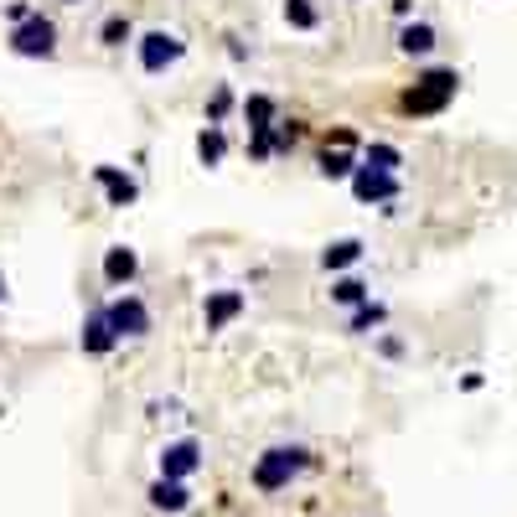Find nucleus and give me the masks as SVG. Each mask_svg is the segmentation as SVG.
<instances>
[{"label": "nucleus", "instance_id": "nucleus-9", "mask_svg": "<svg viewBox=\"0 0 517 517\" xmlns=\"http://www.w3.org/2000/svg\"><path fill=\"white\" fill-rule=\"evenodd\" d=\"M119 347V331H114V321H109V310L98 306L88 321H83V352L88 357H104V352H114Z\"/></svg>", "mask_w": 517, "mask_h": 517}, {"label": "nucleus", "instance_id": "nucleus-4", "mask_svg": "<svg viewBox=\"0 0 517 517\" xmlns=\"http://www.w3.org/2000/svg\"><path fill=\"white\" fill-rule=\"evenodd\" d=\"M140 67L146 73H166V67H177L181 63V52H187V42H181L177 32H146L140 42Z\"/></svg>", "mask_w": 517, "mask_h": 517}, {"label": "nucleus", "instance_id": "nucleus-14", "mask_svg": "<svg viewBox=\"0 0 517 517\" xmlns=\"http://www.w3.org/2000/svg\"><path fill=\"white\" fill-rule=\"evenodd\" d=\"M435 26H430V21H409L404 32H399V52H404V57H430V52H435Z\"/></svg>", "mask_w": 517, "mask_h": 517}, {"label": "nucleus", "instance_id": "nucleus-12", "mask_svg": "<svg viewBox=\"0 0 517 517\" xmlns=\"http://www.w3.org/2000/svg\"><path fill=\"white\" fill-rule=\"evenodd\" d=\"M150 507L156 512H187L192 507V492H187V482H171V476H161V482H150Z\"/></svg>", "mask_w": 517, "mask_h": 517}, {"label": "nucleus", "instance_id": "nucleus-8", "mask_svg": "<svg viewBox=\"0 0 517 517\" xmlns=\"http://www.w3.org/2000/svg\"><path fill=\"white\" fill-rule=\"evenodd\" d=\"M243 290H212L208 300H202V321H208V331H223L228 321H238L243 316Z\"/></svg>", "mask_w": 517, "mask_h": 517}, {"label": "nucleus", "instance_id": "nucleus-13", "mask_svg": "<svg viewBox=\"0 0 517 517\" xmlns=\"http://www.w3.org/2000/svg\"><path fill=\"white\" fill-rule=\"evenodd\" d=\"M238 109H243V119H248V135H258V129H275V125H279V104H275L269 94H248Z\"/></svg>", "mask_w": 517, "mask_h": 517}, {"label": "nucleus", "instance_id": "nucleus-1", "mask_svg": "<svg viewBox=\"0 0 517 517\" xmlns=\"http://www.w3.org/2000/svg\"><path fill=\"white\" fill-rule=\"evenodd\" d=\"M455 88H461V73H455V67H430L424 78H414V88H409L399 104H404V114L424 119V114H440V109H445V104L455 98Z\"/></svg>", "mask_w": 517, "mask_h": 517}, {"label": "nucleus", "instance_id": "nucleus-16", "mask_svg": "<svg viewBox=\"0 0 517 517\" xmlns=\"http://www.w3.org/2000/svg\"><path fill=\"white\" fill-rule=\"evenodd\" d=\"M357 258H362V238H337V243H326V254H321V264L337 275V269H352Z\"/></svg>", "mask_w": 517, "mask_h": 517}, {"label": "nucleus", "instance_id": "nucleus-7", "mask_svg": "<svg viewBox=\"0 0 517 517\" xmlns=\"http://www.w3.org/2000/svg\"><path fill=\"white\" fill-rule=\"evenodd\" d=\"M192 471H202V445H197V440H171V445L161 451V476L187 482Z\"/></svg>", "mask_w": 517, "mask_h": 517}, {"label": "nucleus", "instance_id": "nucleus-11", "mask_svg": "<svg viewBox=\"0 0 517 517\" xmlns=\"http://www.w3.org/2000/svg\"><path fill=\"white\" fill-rule=\"evenodd\" d=\"M135 275H140V254H135V248H125V243H114L109 254H104V279H109L114 290H125Z\"/></svg>", "mask_w": 517, "mask_h": 517}, {"label": "nucleus", "instance_id": "nucleus-3", "mask_svg": "<svg viewBox=\"0 0 517 517\" xmlns=\"http://www.w3.org/2000/svg\"><path fill=\"white\" fill-rule=\"evenodd\" d=\"M11 52L16 57H52L57 52V26L47 16H32L21 26H11Z\"/></svg>", "mask_w": 517, "mask_h": 517}, {"label": "nucleus", "instance_id": "nucleus-20", "mask_svg": "<svg viewBox=\"0 0 517 517\" xmlns=\"http://www.w3.org/2000/svg\"><path fill=\"white\" fill-rule=\"evenodd\" d=\"M285 21H290L295 32H316V26H321V11H316L310 0H285Z\"/></svg>", "mask_w": 517, "mask_h": 517}, {"label": "nucleus", "instance_id": "nucleus-15", "mask_svg": "<svg viewBox=\"0 0 517 517\" xmlns=\"http://www.w3.org/2000/svg\"><path fill=\"white\" fill-rule=\"evenodd\" d=\"M316 166H321L326 181H352L357 171H362V161H357L352 150H331V146L321 150V161H316Z\"/></svg>", "mask_w": 517, "mask_h": 517}, {"label": "nucleus", "instance_id": "nucleus-18", "mask_svg": "<svg viewBox=\"0 0 517 517\" xmlns=\"http://www.w3.org/2000/svg\"><path fill=\"white\" fill-rule=\"evenodd\" d=\"M331 300H337V306H368L372 300V290H368V279H357V275H347V279H337V285H331Z\"/></svg>", "mask_w": 517, "mask_h": 517}, {"label": "nucleus", "instance_id": "nucleus-27", "mask_svg": "<svg viewBox=\"0 0 517 517\" xmlns=\"http://www.w3.org/2000/svg\"><path fill=\"white\" fill-rule=\"evenodd\" d=\"M378 352L383 357H404V341L399 337H378Z\"/></svg>", "mask_w": 517, "mask_h": 517}, {"label": "nucleus", "instance_id": "nucleus-19", "mask_svg": "<svg viewBox=\"0 0 517 517\" xmlns=\"http://www.w3.org/2000/svg\"><path fill=\"white\" fill-rule=\"evenodd\" d=\"M383 321H388V306L368 300V306H357V310H352V321H347V331H357V337H368V331H378Z\"/></svg>", "mask_w": 517, "mask_h": 517}, {"label": "nucleus", "instance_id": "nucleus-24", "mask_svg": "<svg viewBox=\"0 0 517 517\" xmlns=\"http://www.w3.org/2000/svg\"><path fill=\"white\" fill-rule=\"evenodd\" d=\"M228 109H233V88H212V98H208V125H223Z\"/></svg>", "mask_w": 517, "mask_h": 517}, {"label": "nucleus", "instance_id": "nucleus-17", "mask_svg": "<svg viewBox=\"0 0 517 517\" xmlns=\"http://www.w3.org/2000/svg\"><path fill=\"white\" fill-rule=\"evenodd\" d=\"M197 156H202V166H218L228 156V135L223 125H208L202 135H197Z\"/></svg>", "mask_w": 517, "mask_h": 517}, {"label": "nucleus", "instance_id": "nucleus-10", "mask_svg": "<svg viewBox=\"0 0 517 517\" xmlns=\"http://www.w3.org/2000/svg\"><path fill=\"white\" fill-rule=\"evenodd\" d=\"M98 187H104V197H109V208H129L135 197H140V187H135V177H125L119 166H94Z\"/></svg>", "mask_w": 517, "mask_h": 517}, {"label": "nucleus", "instance_id": "nucleus-26", "mask_svg": "<svg viewBox=\"0 0 517 517\" xmlns=\"http://www.w3.org/2000/svg\"><path fill=\"white\" fill-rule=\"evenodd\" d=\"M331 146H337V150H357V135H352V129H331Z\"/></svg>", "mask_w": 517, "mask_h": 517}, {"label": "nucleus", "instance_id": "nucleus-28", "mask_svg": "<svg viewBox=\"0 0 517 517\" xmlns=\"http://www.w3.org/2000/svg\"><path fill=\"white\" fill-rule=\"evenodd\" d=\"M393 16L409 21V16H414V0H393Z\"/></svg>", "mask_w": 517, "mask_h": 517}, {"label": "nucleus", "instance_id": "nucleus-2", "mask_svg": "<svg viewBox=\"0 0 517 517\" xmlns=\"http://www.w3.org/2000/svg\"><path fill=\"white\" fill-rule=\"evenodd\" d=\"M306 466H310V455L300 445H275V451H264L254 461V486L258 492H285Z\"/></svg>", "mask_w": 517, "mask_h": 517}, {"label": "nucleus", "instance_id": "nucleus-23", "mask_svg": "<svg viewBox=\"0 0 517 517\" xmlns=\"http://www.w3.org/2000/svg\"><path fill=\"white\" fill-rule=\"evenodd\" d=\"M269 135H275V150H295V140L306 135V125H300V119H285V125H275Z\"/></svg>", "mask_w": 517, "mask_h": 517}, {"label": "nucleus", "instance_id": "nucleus-6", "mask_svg": "<svg viewBox=\"0 0 517 517\" xmlns=\"http://www.w3.org/2000/svg\"><path fill=\"white\" fill-rule=\"evenodd\" d=\"M352 197L357 202H399V177L362 161V171L352 177Z\"/></svg>", "mask_w": 517, "mask_h": 517}, {"label": "nucleus", "instance_id": "nucleus-5", "mask_svg": "<svg viewBox=\"0 0 517 517\" xmlns=\"http://www.w3.org/2000/svg\"><path fill=\"white\" fill-rule=\"evenodd\" d=\"M109 321H114V331H119V341H140V337H150V306L140 300V295H119V300H109Z\"/></svg>", "mask_w": 517, "mask_h": 517}, {"label": "nucleus", "instance_id": "nucleus-29", "mask_svg": "<svg viewBox=\"0 0 517 517\" xmlns=\"http://www.w3.org/2000/svg\"><path fill=\"white\" fill-rule=\"evenodd\" d=\"M57 5H83V0H57Z\"/></svg>", "mask_w": 517, "mask_h": 517}, {"label": "nucleus", "instance_id": "nucleus-21", "mask_svg": "<svg viewBox=\"0 0 517 517\" xmlns=\"http://www.w3.org/2000/svg\"><path fill=\"white\" fill-rule=\"evenodd\" d=\"M98 42H104V47H125V42H140V36H135L129 16H109L104 26H98Z\"/></svg>", "mask_w": 517, "mask_h": 517}, {"label": "nucleus", "instance_id": "nucleus-22", "mask_svg": "<svg viewBox=\"0 0 517 517\" xmlns=\"http://www.w3.org/2000/svg\"><path fill=\"white\" fill-rule=\"evenodd\" d=\"M362 161L378 166V171H393V177H399V166H404V150H399V146H383V140H378V146L362 150Z\"/></svg>", "mask_w": 517, "mask_h": 517}, {"label": "nucleus", "instance_id": "nucleus-25", "mask_svg": "<svg viewBox=\"0 0 517 517\" xmlns=\"http://www.w3.org/2000/svg\"><path fill=\"white\" fill-rule=\"evenodd\" d=\"M36 11L32 5H26V0H16V5H11V11H5V21H11V26H21V21H32Z\"/></svg>", "mask_w": 517, "mask_h": 517}]
</instances>
